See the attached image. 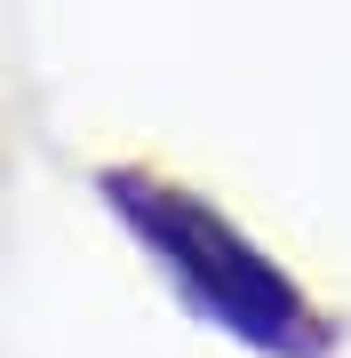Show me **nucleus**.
<instances>
[{
  "label": "nucleus",
  "instance_id": "obj_1",
  "mask_svg": "<svg viewBox=\"0 0 351 358\" xmlns=\"http://www.w3.org/2000/svg\"><path fill=\"white\" fill-rule=\"evenodd\" d=\"M96 192H104V207L128 223V239L168 271V287L184 294L192 319L223 327L232 343L263 350V358H327L336 334H327L319 303L287 279L232 215H216L200 192L152 176V167H104Z\"/></svg>",
  "mask_w": 351,
  "mask_h": 358
}]
</instances>
